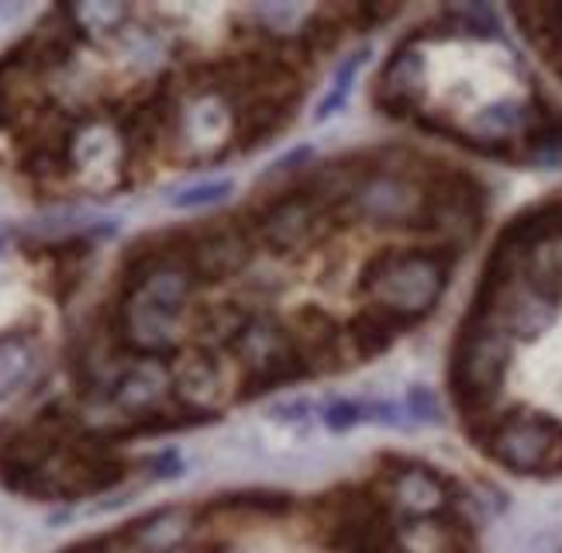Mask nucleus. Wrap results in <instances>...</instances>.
Returning a JSON list of instances; mask_svg holds the SVG:
<instances>
[{"mask_svg":"<svg viewBox=\"0 0 562 553\" xmlns=\"http://www.w3.org/2000/svg\"><path fill=\"white\" fill-rule=\"evenodd\" d=\"M449 263L438 253H383L366 267L362 287L380 311L418 319L446 291Z\"/></svg>","mask_w":562,"mask_h":553,"instance_id":"obj_1","label":"nucleus"},{"mask_svg":"<svg viewBox=\"0 0 562 553\" xmlns=\"http://www.w3.org/2000/svg\"><path fill=\"white\" fill-rule=\"evenodd\" d=\"M328 208L331 204L314 198L304 184H297V190H283V195L259 208L252 232L259 235L262 246H270L277 253L297 250L314 232H322V219Z\"/></svg>","mask_w":562,"mask_h":553,"instance_id":"obj_2","label":"nucleus"},{"mask_svg":"<svg viewBox=\"0 0 562 553\" xmlns=\"http://www.w3.org/2000/svg\"><path fill=\"white\" fill-rule=\"evenodd\" d=\"M491 446L515 471H549L562 464V432L546 419H507L497 425Z\"/></svg>","mask_w":562,"mask_h":553,"instance_id":"obj_3","label":"nucleus"},{"mask_svg":"<svg viewBox=\"0 0 562 553\" xmlns=\"http://www.w3.org/2000/svg\"><path fill=\"white\" fill-rule=\"evenodd\" d=\"M169 374H173V398L180 405V412L193 419L207 416L211 405L225 391V374L207 356H193Z\"/></svg>","mask_w":562,"mask_h":553,"instance_id":"obj_4","label":"nucleus"},{"mask_svg":"<svg viewBox=\"0 0 562 553\" xmlns=\"http://www.w3.org/2000/svg\"><path fill=\"white\" fill-rule=\"evenodd\" d=\"M190 537H193V516L187 509H159L142 516L125 533V543L135 553H177Z\"/></svg>","mask_w":562,"mask_h":553,"instance_id":"obj_5","label":"nucleus"},{"mask_svg":"<svg viewBox=\"0 0 562 553\" xmlns=\"http://www.w3.org/2000/svg\"><path fill=\"white\" fill-rule=\"evenodd\" d=\"M394 501L411 516H431L442 509L446 491L428 471H401L394 474Z\"/></svg>","mask_w":562,"mask_h":553,"instance_id":"obj_6","label":"nucleus"},{"mask_svg":"<svg viewBox=\"0 0 562 553\" xmlns=\"http://www.w3.org/2000/svg\"><path fill=\"white\" fill-rule=\"evenodd\" d=\"M32 370V350L18 335H0V395H8L11 388L29 377Z\"/></svg>","mask_w":562,"mask_h":553,"instance_id":"obj_7","label":"nucleus"},{"mask_svg":"<svg viewBox=\"0 0 562 553\" xmlns=\"http://www.w3.org/2000/svg\"><path fill=\"white\" fill-rule=\"evenodd\" d=\"M228 190H232V184H225V180L193 187V190H187V195L177 198V208H201V204H211V201H222Z\"/></svg>","mask_w":562,"mask_h":553,"instance_id":"obj_8","label":"nucleus"},{"mask_svg":"<svg viewBox=\"0 0 562 553\" xmlns=\"http://www.w3.org/2000/svg\"><path fill=\"white\" fill-rule=\"evenodd\" d=\"M362 416H366L362 405H356V401H335L331 408H325V425L346 429V425H356Z\"/></svg>","mask_w":562,"mask_h":553,"instance_id":"obj_9","label":"nucleus"},{"mask_svg":"<svg viewBox=\"0 0 562 553\" xmlns=\"http://www.w3.org/2000/svg\"><path fill=\"white\" fill-rule=\"evenodd\" d=\"M114 543H117L114 537L111 540H87V543H77V546H69L63 553H117Z\"/></svg>","mask_w":562,"mask_h":553,"instance_id":"obj_10","label":"nucleus"},{"mask_svg":"<svg viewBox=\"0 0 562 553\" xmlns=\"http://www.w3.org/2000/svg\"><path fill=\"white\" fill-rule=\"evenodd\" d=\"M411 405H414V412L425 416V419H431V416L438 412V408H435V398H431L428 391H414V395H411Z\"/></svg>","mask_w":562,"mask_h":553,"instance_id":"obj_11","label":"nucleus"}]
</instances>
